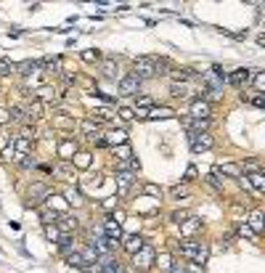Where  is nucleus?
<instances>
[{"label": "nucleus", "instance_id": "obj_47", "mask_svg": "<svg viewBox=\"0 0 265 273\" xmlns=\"http://www.w3.org/2000/svg\"><path fill=\"white\" fill-rule=\"evenodd\" d=\"M0 157H3V159H16V151H14V144H11V146H5V149H3V151H0Z\"/></svg>", "mask_w": 265, "mask_h": 273}, {"label": "nucleus", "instance_id": "obj_1", "mask_svg": "<svg viewBox=\"0 0 265 273\" xmlns=\"http://www.w3.org/2000/svg\"><path fill=\"white\" fill-rule=\"evenodd\" d=\"M141 82L148 80V77H157V56H141L133 61V72Z\"/></svg>", "mask_w": 265, "mask_h": 273}, {"label": "nucleus", "instance_id": "obj_37", "mask_svg": "<svg viewBox=\"0 0 265 273\" xmlns=\"http://www.w3.org/2000/svg\"><path fill=\"white\" fill-rule=\"evenodd\" d=\"M204 180H207V183H210L212 188H215V191H217V194H223V178H217V173H215V170H212L210 175H207V178H204Z\"/></svg>", "mask_w": 265, "mask_h": 273}, {"label": "nucleus", "instance_id": "obj_16", "mask_svg": "<svg viewBox=\"0 0 265 273\" xmlns=\"http://www.w3.org/2000/svg\"><path fill=\"white\" fill-rule=\"evenodd\" d=\"M199 231H202V220L193 218V215L180 223V233H183V236H193V233H199Z\"/></svg>", "mask_w": 265, "mask_h": 273}, {"label": "nucleus", "instance_id": "obj_15", "mask_svg": "<svg viewBox=\"0 0 265 273\" xmlns=\"http://www.w3.org/2000/svg\"><path fill=\"white\" fill-rule=\"evenodd\" d=\"M14 72H16V74H22V77H29V74L40 72V61H32V58H27V61L16 64V67H14Z\"/></svg>", "mask_w": 265, "mask_h": 273}, {"label": "nucleus", "instance_id": "obj_24", "mask_svg": "<svg viewBox=\"0 0 265 273\" xmlns=\"http://www.w3.org/2000/svg\"><path fill=\"white\" fill-rule=\"evenodd\" d=\"M141 191H144L146 197L157 199V201H162V197H165V191H162V188H159L157 183H144V186H141Z\"/></svg>", "mask_w": 265, "mask_h": 273}, {"label": "nucleus", "instance_id": "obj_44", "mask_svg": "<svg viewBox=\"0 0 265 273\" xmlns=\"http://www.w3.org/2000/svg\"><path fill=\"white\" fill-rule=\"evenodd\" d=\"M170 93L175 96V99H183V96H186V85H180V82H172V85H170Z\"/></svg>", "mask_w": 265, "mask_h": 273}, {"label": "nucleus", "instance_id": "obj_46", "mask_svg": "<svg viewBox=\"0 0 265 273\" xmlns=\"http://www.w3.org/2000/svg\"><path fill=\"white\" fill-rule=\"evenodd\" d=\"M135 103H138V109H151L154 101L148 99V96H141V99H135Z\"/></svg>", "mask_w": 265, "mask_h": 273}, {"label": "nucleus", "instance_id": "obj_21", "mask_svg": "<svg viewBox=\"0 0 265 273\" xmlns=\"http://www.w3.org/2000/svg\"><path fill=\"white\" fill-rule=\"evenodd\" d=\"M215 173H223V175H228V178H241V170H239V165H234V162H223V165H217L215 167Z\"/></svg>", "mask_w": 265, "mask_h": 273}, {"label": "nucleus", "instance_id": "obj_26", "mask_svg": "<svg viewBox=\"0 0 265 273\" xmlns=\"http://www.w3.org/2000/svg\"><path fill=\"white\" fill-rule=\"evenodd\" d=\"M154 265H157L162 273H167V271L172 268V255H170V252H162L159 257H154Z\"/></svg>", "mask_w": 265, "mask_h": 273}, {"label": "nucleus", "instance_id": "obj_23", "mask_svg": "<svg viewBox=\"0 0 265 273\" xmlns=\"http://www.w3.org/2000/svg\"><path fill=\"white\" fill-rule=\"evenodd\" d=\"M241 101L244 103H252L255 109H263L265 106V96L263 93H255V90H252V93H241Z\"/></svg>", "mask_w": 265, "mask_h": 273}, {"label": "nucleus", "instance_id": "obj_2", "mask_svg": "<svg viewBox=\"0 0 265 273\" xmlns=\"http://www.w3.org/2000/svg\"><path fill=\"white\" fill-rule=\"evenodd\" d=\"M154 257H157V249H154V247H144V249H138L133 255V265L138 271H148V268H154Z\"/></svg>", "mask_w": 265, "mask_h": 273}, {"label": "nucleus", "instance_id": "obj_11", "mask_svg": "<svg viewBox=\"0 0 265 273\" xmlns=\"http://www.w3.org/2000/svg\"><path fill=\"white\" fill-rule=\"evenodd\" d=\"M103 236H106L109 239V242H114V244H120L122 242V225L120 223H114V220L112 218H106V220H103Z\"/></svg>", "mask_w": 265, "mask_h": 273}, {"label": "nucleus", "instance_id": "obj_34", "mask_svg": "<svg viewBox=\"0 0 265 273\" xmlns=\"http://www.w3.org/2000/svg\"><path fill=\"white\" fill-rule=\"evenodd\" d=\"M14 162H16L19 167H22V170H35V167H37L35 157H29V154H27V157H16Z\"/></svg>", "mask_w": 265, "mask_h": 273}, {"label": "nucleus", "instance_id": "obj_31", "mask_svg": "<svg viewBox=\"0 0 265 273\" xmlns=\"http://www.w3.org/2000/svg\"><path fill=\"white\" fill-rule=\"evenodd\" d=\"M56 210H50V207H40V220H43V225H50V223H56Z\"/></svg>", "mask_w": 265, "mask_h": 273}, {"label": "nucleus", "instance_id": "obj_30", "mask_svg": "<svg viewBox=\"0 0 265 273\" xmlns=\"http://www.w3.org/2000/svg\"><path fill=\"white\" fill-rule=\"evenodd\" d=\"M239 170L241 173H260L263 165H260V159H244L241 165H239Z\"/></svg>", "mask_w": 265, "mask_h": 273}, {"label": "nucleus", "instance_id": "obj_28", "mask_svg": "<svg viewBox=\"0 0 265 273\" xmlns=\"http://www.w3.org/2000/svg\"><path fill=\"white\" fill-rule=\"evenodd\" d=\"M80 58H82L85 64H98V61H101V50H98V48H85V50L80 53Z\"/></svg>", "mask_w": 265, "mask_h": 273}, {"label": "nucleus", "instance_id": "obj_42", "mask_svg": "<svg viewBox=\"0 0 265 273\" xmlns=\"http://www.w3.org/2000/svg\"><path fill=\"white\" fill-rule=\"evenodd\" d=\"M170 197L172 199H183V197H189V188H186V186H172L170 188Z\"/></svg>", "mask_w": 265, "mask_h": 273}, {"label": "nucleus", "instance_id": "obj_50", "mask_svg": "<svg viewBox=\"0 0 265 273\" xmlns=\"http://www.w3.org/2000/svg\"><path fill=\"white\" fill-rule=\"evenodd\" d=\"M212 74H215L220 82H225V69L220 67V64H215V67H212Z\"/></svg>", "mask_w": 265, "mask_h": 273}, {"label": "nucleus", "instance_id": "obj_22", "mask_svg": "<svg viewBox=\"0 0 265 273\" xmlns=\"http://www.w3.org/2000/svg\"><path fill=\"white\" fill-rule=\"evenodd\" d=\"M64 236H67V233H61V231H59V225H56V223L45 225V239H48V242H53L56 247L61 244V239H64Z\"/></svg>", "mask_w": 265, "mask_h": 273}, {"label": "nucleus", "instance_id": "obj_33", "mask_svg": "<svg viewBox=\"0 0 265 273\" xmlns=\"http://www.w3.org/2000/svg\"><path fill=\"white\" fill-rule=\"evenodd\" d=\"M252 85H255V93H263V88H265V72L255 69V74H252Z\"/></svg>", "mask_w": 265, "mask_h": 273}, {"label": "nucleus", "instance_id": "obj_19", "mask_svg": "<svg viewBox=\"0 0 265 273\" xmlns=\"http://www.w3.org/2000/svg\"><path fill=\"white\" fill-rule=\"evenodd\" d=\"M170 117H175V109H170V106H151L148 109V120H170Z\"/></svg>", "mask_w": 265, "mask_h": 273}, {"label": "nucleus", "instance_id": "obj_18", "mask_svg": "<svg viewBox=\"0 0 265 273\" xmlns=\"http://www.w3.org/2000/svg\"><path fill=\"white\" fill-rule=\"evenodd\" d=\"M135 180H138V178H135V173H117V186H120V194H122V197L130 191V186L135 183Z\"/></svg>", "mask_w": 265, "mask_h": 273}, {"label": "nucleus", "instance_id": "obj_27", "mask_svg": "<svg viewBox=\"0 0 265 273\" xmlns=\"http://www.w3.org/2000/svg\"><path fill=\"white\" fill-rule=\"evenodd\" d=\"M72 167H80V170H88L90 167V154L88 151H77L72 157Z\"/></svg>", "mask_w": 265, "mask_h": 273}, {"label": "nucleus", "instance_id": "obj_39", "mask_svg": "<svg viewBox=\"0 0 265 273\" xmlns=\"http://www.w3.org/2000/svg\"><path fill=\"white\" fill-rule=\"evenodd\" d=\"M8 122H27V117H24V109H19V106L8 109Z\"/></svg>", "mask_w": 265, "mask_h": 273}, {"label": "nucleus", "instance_id": "obj_7", "mask_svg": "<svg viewBox=\"0 0 265 273\" xmlns=\"http://www.w3.org/2000/svg\"><path fill=\"white\" fill-rule=\"evenodd\" d=\"M191 112L189 117L191 120H210V114H212V106H210V101L207 99H191Z\"/></svg>", "mask_w": 265, "mask_h": 273}, {"label": "nucleus", "instance_id": "obj_10", "mask_svg": "<svg viewBox=\"0 0 265 273\" xmlns=\"http://www.w3.org/2000/svg\"><path fill=\"white\" fill-rule=\"evenodd\" d=\"M32 99L40 101V103H56L61 99V93H56V88H50V85H43V88H37L35 93H32Z\"/></svg>", "mask_w": 265, "mask_h": 273}, {"label": "nucleus", "instance_id": "obj_5", "mask_svg": "<svg viewBox=\"0 0 265 273\" xmlns=\"http://www.w3.org/2000/svg\"><path fill=\"white\" fill-rule=\"evenodd\" d=\"M138 90H141V80L130 72L117 82V96H138Z\"/></svg>", "mask_w": 265, "mask_h": 273}, {"label": "nucleus", "instance_id": "obj_4", "mask_svg": "<svg viewBox=\"0 0 265 273\" xmlns=\"http://www.w3.org/2000/svg\"><path fill=\"white\" fill-rule=\"evenodd\" d=\"M252 74H255V69H247V67H241V69H236V72H231V74H225V82H231L236 90H244L252 82Z\"/></svg>", "mask_w": 265, "mask_h": 273}, {"label": "nucleus", "instance_id": "obj_13", "mask_svg": "<svg viewBox=\"0 0 265 273\" xmlns=\"http://www.w3.org/2000/svg\"><path fill=\"white\" fill-rule=\"evenodd\" d=\"M103 144H106V149H117L122 144H127V133L125 130H112V133H106Z\"/></svg>", "mask_w": 265, "mask_h": 273}, {"label": "nucleus", "instance_id": "obj_6", "mask_svg": "<svg viewBox=\"0 0 265 273\" xmlns=\"http://www.w3.org/2000/svg\"><path fill=\"white\" fill-rule=\"evenodd\" d=\"M29 201H27V207H32V204H43V201H48V197H50V186L48 183H32L29 186Z\"/></svg>", "mask_w": 265, "mask_h": 273}, {"label": "nucleus", "instance_id": "obj_38", "mask_svg": "<svg viewBox=\"0 0 265 273\" xmlns=\"http://www.w3.org/2000/svg\"><path fill=\"white\" fill-rule=\"evenodd\" d=\"M96 130H98V125H96L93 120H82V122H80V133H82V135H90V138H93Z\"/></svg>", "mask_w": 265, "mask_h": 273}, {"label": "nucleus", "instance_id": "obj_20", "mask_svg": "<svg viewBox=\"0 0 265 273\" xmlns=\"http://www.w3.org/2000/svg\"><path fill=\"white\" fill-rule=\"evenodd\" d=\"M244 223H247L249 228L255 231L257 236H260V233H263V212H260V210H252V212H249V220H244Z\"/></svg>", "mask_w": 265, "mask_h": 273}, {"label": "nucleus", "instance_id": "obj_36", "mask_svg": "<svg viewBox=\"0 0 265 273\" xmlns=\"http://www.w3.org/2000/svg\"><path fill=\"white\" fill-rule=\"evenodd\" d=\"M236 231H239V236H244V239H249V242H257V233L249 228L247 223H239L236 225Z\"/></svg>", "mask_w": 265, "mask_h": 273}, {"label": "nucleus", "instance_id": "obj_8", "mask_svg": "<svg viewBox=\"0 0 265 273\" xmlns=\"http://www.w3.org/2000/svg\"><path fill=\"white\" fill-rule=\"evenodd\" d=\"M56 151H59V159H61V162H72V157L77 154V141L67 135V138H61V141H59Z\"/></svg>", "mask_w": 265, "mask_h": 273}, {"label": "nucleus", "instance_id": "obj_14", "mask_svg": "<svg viewBox=\"0 0 265 273\" xmlns=\"http://www.w3.org/2000/svg\"><path fill=\"white\" fill-rule=\"evenodd\" d=\"M101 77H106V80H117V58L109 56L101 61Z\"/></svg>", "mask_w": 265, "mask_h": 273}, {"label": "nucleus", "instance_id": "obj_45", "mask_svg": "<svg viewBox=\"0 0 265 273\" xmlns=\"http://www.w3.org/2000/svg\"><path fill=\"white\" fill-rule=\"evenodd\" d=\"M53 122H56V125H59V127H74V122L69 120V117H64V114L53 117Z\"/></svg>", "mask_w": 265, "mask_h": 273}, {"label": "nucleus", "instance_id": "obj_40", "mask_svg": "<svg viewBox=\"0 0 265 273\" xmlns=\"http://www.w3.org/2000/svg\"><path fill=\"white\" fill-rule=\"evenodd\" d=\"M14 67H16L14 61H8V58H0V77H8V74H14Z\"/></svg>", "mask_w": 265, "mask_h": 273}, {"label": "nucleus", "instance_id": "obj_43", "mask_svg": "<svg viewBox=\"0 0 265 273\" xmlns=\"http://www.w3.org/2000/svg\"><path fill=\"white\" fill-rule=\"evenodd\" d=\"M114 207H117V197H106V199L101 201V210L103 212H112Z\"/></svg>", "mask_w": 265, "mask_h": 273}, {"label": "nucleus", "instance_id": "obj_51", "mask_svg": "<svg viewBox=\"0 0 265 273\" xmlns=\"http://www.w3.org/2000/svg\"><path fill=\"white\" fill-rule=\"evenodd\" d=\"M120 117H122L125 122H130V120H133V109H120Z\"/></svg>", "mask_w": 265, "mask_h": 273}, {"label": "nucleus", "instance_id": "obj_9", "mask_svg": "<svg viewBox=\"0 0 265 273\" xmlns=\"http://www.w3.org/2000/svg\"><path fill=\"white\" fill-rule=\"evenodd\" d=\"M146 247V239L144 236H138V233H130V236H122V249L127 252V255H135L138 249H144Z\"/></svg>", "mask_w": 265, "mask_h": 273}, {"label": "nucleus", "instance_id": "obj_48", "mask_svg": "<svg viewBox=\"0 0 265 273\" xmlns=\"http://www.w3.org/2000/svg\"><path fill=\"white\" fill-rule=\"evenodd\" d=\"M170 218H172V223H178V225H180V223H183L186 218H191V212H172Z\"/></svg>", "mask_w": 265, "mask_h": 273}, {"label": "nucleus", "instance_id": "obj_35", "mask_svg": "<svg viewBox=\"0 0 265 273\" xmlns=\"http://www.w3.org/2000/svg\"><path fill=\"white\" fill-rule=\"evenodd\" d=\"M193 77V72L191 69H172V82H178L180 80V85H183L186 80H191Z\"/></svg>", "mask_w": 265, "mask_h": 273}, {"label": "nucleus", "instance_id": "obj_52", "mask_svg": "<svg viewBox=\"0 0 265 273\" xmlns=\"http://www.w3.org/2000/svg\"><path fill=\"white\" fill-rule=\"evenodd\" d=\"M0 125H8V109H0Z\"/></svg>", "mask_w": 265, "mask_h": 273}, {"label": "nucleus", "instance_id": "obj_29", "mask_svg": "<svg viewBox=\"0 0 265 273\" xmlns=\"http://www.w3.org/2000/svg\"><path fill=\"white\" fill-rule=\"evenodd\" d=\"M247 180H249V186H252V188H255V191H257V194H260V191H263V188H265V175H263V170H260V173H252V175H249V178H247Z\"/></svg>", "mask_w": 265, "mask_h": 273}, {"label": "nucleus", "instance_id": "obj_41", "mask_svg": "<svg viewBox=\"0 0 265 273\" xmlns=\"http://www.w3.org/2000/svg\"><path fill=\"white\" fill-rule=\"evenodd\" d=\"M19 138L35 141V138H37V130H35V125H32V127H29V125H24V127H22V133H19Z\"/></svg>", "mask_w": 265, "mask_h": 273}, {"label": "nucleus", "instance_id": "obj_25", "mask_svg": "<svg viewBox=\"0 0 265 273\" xmlns=\"http://www.w3.org/2000/svg\"><path fill=\"white\" fill-rule=\"evenodd\" d=\"M67 265H72V268H80V271H88V268H90L80 252H72V255H67Z\"/></svg>", "mask_w": 265, "mask_h": 273}, {"label": "nucleus", "instance_id": "obj_3", "mask_svg": "<svg viewBox=\"0 0 265 273\" xmlns=\"http://www.w3.org/2000/svg\"><path fill=\"white\" fill-rule=\"evenodd\" d=\"M189 144H191V151L199 154V151H210L215 146V138L210 133H191L189 130Z\"/></svg>", "mask_w": 265, "mask_h": 273}, {"label": "nucleus", "instance_id": "obj_49", "mask_svg": "<svg viewBox=\"0 0 265 273\" xmlns=\"http://www.w3.org/2000/svg\"><path fill=\"white\" fill-rule=\"evenodd\" d=\"M183 180H186V183H191V180H196V167H193V165H189V170H186Z\"/></svg>", "mask_w": 265, "mask_h": 273}, {"label": "nucleus", "instance_id": "obj_32", "mask_svg": "<svg viewBox=\"0 0 265 273\" xmlns=\"http://www.w3.org/2000/svg\"><path fill=\"white\" fill-rule=\"evenodd\" d=\"M64 197H67V201H69V204H74V207L82 204V194L77 191V188H67V191H64Z\"/></svg>", "mask_w": 265, "mask_h": 273}, {"label": "nucleus", "instance_id": "obj_17", "mask_svg": "<svg viewBox=\"0 0 265 273\" xmlns=\"http://www.w3.org/2000/svg\"><path fill=\"white\" fill-rule=\"evenodd\" d=\"M202 247H204L202 242H191V239H189V242H183V244L178 247V252H180V255H183V257L193 260V257L199 255V249H202Z\"/></svg>", "mask_w": 265, "mask_h": 273}, {"label": "nucleus", "instance_id": "obj_12", "mask_svg": "<svg viewBox=\"0 0 265 273\" xmlns=\"http://www.w3.org/2000/svg\"><path fill=\"white\" fill-rule=\"evenodd\" d=\"M50 175H59L61 180H74V167L69 165V162H56V165L50 167Z\"/></svg>", "mask_w": 265, "mask_h": 273}]
</instances>
